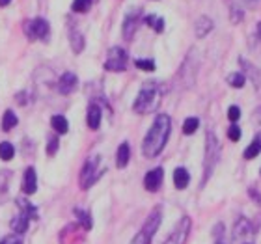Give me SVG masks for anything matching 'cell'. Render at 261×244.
Segmentation results:
<instances>
[{"instance_id":"6da1fadb","label":"cell","mask_w":261,"mask_h":244,"mask_svg":"<svg viewBox=\"0 0 261 244\" xmlns=\"http://www.w3.org/2000/svg\"><path fill=\"white\" fill-rule=\"evenodd\" d=\"M170 129H172V121L170 116L159 114L153 121L151 129L147 130L146 138L142 142V153L146 158H155L163 153L166 142H168Z\"/></svg>"},{"instance_id":"7a4b0ae2","label":"cell","mask_w":261,"mask_h":244,"mask_svg":"<svg viewBox=\"0 0 261 244\" xmlns=\"http://www.w3.org/2000/svg\"><path fill=\"white\" fill-rule=\"evenodd\" d=\"M164 95V88L159 84V82H146L142 90L138 92L135 99V104H133V110L136 114H149V112H155V110L161 106V101H163Z\"/></svg>"},{"instance_id":"3957f363","label":"cell","mask_w":261,"mask_h":244,"mask_svg":"<svg viewBox=\"0 0 261 244\" xmlns=\"http://www.w3.org/2000/svg\"><path fill=\"white\" fill-rule=\"evenodd\" d=\"M218 158H220V144L217 140V134L213 130H207L205 134V157H203V179H201V186H205V183L211 179L213 172L217 168Z\"/></svg>"},{"instance_id":"277c9868","label":"cell","mask_w":261,"mask_h":244,"mask_svg":"<svg viewBox=\"0 0 261 244\" xmlns=\"http://www.w3.org/2000/svg\"><path fill=\"white\" fill-rule=\"evenodd\" d=\"M161 220H163V209L155 207L149 212V216L146 218V222H144L142 229L138 231V235H135V239L130 240V244H151L157 229L161 228Z\"/></svg>"},{"instance_id":"5b68a950","label":"cell","mask_w":261,"mask_h":244,"mask_svg":"<svg viewBox=\"0 0 261 244\" xmlns=\"http://www.w3.org/2000/svg\"><path fill=\"white\" fill-rule=\"evenodd\" d=\"M105 172H107V166L101 164V157H99V155L90 157L86 162H84V168H82V172H81V188L88 190Z\"/></svg>"},{"instance_id":"8992f818","label":"cell","mask_w":261,"mask_h":244,"mask_svg":"<svg viewBox=\"0 0 261 244\" xmlns=\"http://www.w3.org/2000/svg\"><path fill=\"white\" fill-rule=\"evenodd\" d=\"M24 34H27V38L30 41H34V39H47L50 34L49 21H45L43 17H36V19H32V21H28L24 24Z\"/></svg>"},{"instance_id":"52a82bcc","label":"cell","mask_w":261,"mask_h":244,"mask_svg":"<svg viewBox=\"0 0 261 244\" xmlns=\"http://www.w3.org/2000/svg\"><path fill=\"white\" fill-rule=\"evenodd\" d=\"M127 52L121 47H112L109 50V56H107V62H105V71H112V73H121L125 71L127 67Z\"/></svg>"},{"instance_id":"ba28073f","label":"cell","mask_w":261,"mask_h":244,"mask_svg":"<svg viewBox=\"0 0 261 244\" xmlns=\"http://www.w3.org/2000/svg\"><path fill=\"white\" fill-rule=\"evenodd\" d=\"M192 228V220L189 216H183L177 222V226L174 228V231L168 235V239L164 240L163 244H185L189 240V235H191Z\"/></svg>"},{"instance_id":"9c48e42d","label":"cell","mask_w":261,"mask_h":244,"mask_svg":"<svg viewBox=\"0 0 261 244\" xmlns=\"http://www.w3.org/2000/svg\"><path fill=\"white\" fill-rule=\"evenodd\" d=\"M140 10H130L125 15V21H123V39L130 41L135 38L136 28H138V22H140Z\"/></svg>"},{"instance_id":"30bf717a","label":"cell","mask_w":261,"mask_h":244,"mask_svg":"<svg viewBox=\"0 0 261 244\" xmlns=\"http://www.w3.org/2000/svg\"><path fill=\"white\" fill-rule=\"evenodd\" d=\"M164 181V170L159 166V168H153L149 170L144 177V186H146L147 192H157L161 188V184Z\"/></svg>"},{"instance_id":"8fae6325","label":"cell","mask_w":261,"mask_h":244,"mask_svg":"<svg viewBox=\"0 0 261 244\" xmlns=\"http://www.w3.org/2000/svg\"><path fill=\"white\" fill-rule=\"evenodd\" d=\"M79 86V78H76L75 73H71V71H65L64 75L58 78V84H56V90L62 93V95H69L73 93Z\"/></svg>"},{"instance_id":"7c38bea8","label":"cell","mask_w":261,"mask_h":244,"mask_svg":"<svg viewBox=\"0 0 261 244\" xmlns=\"http://www.w3.org/2000/svg\"><path fill=\"white\" fill-rule=\"evenodd\" d=\"M38 190V177H36V170L30 166V168L24 170V177H22V192L28 196L36 194Z\"/></svg>"},{"instance_id":"4fadbf2b","label":"cell","mask_w":261,"mask_h":244,"mask_svg":"<svg viewBox=\"0 0 261 244\" xmlns=\"http://www.w3.org/2000/svg\"><path fill=\"white\" fill-rule=\"evenodd\" d=\"M252 222L248 220V218L241 216L237 218V222H235L233 226V239L239 240V239H245V237H248V235L252 233Z\"/></svg>"},{"instance_id":"5bb4252c","label":"cell","mask_w":261,"mask_h":244,"mask_svg":"<svg viewBox=\"0 0 261 244\" xmlns=\"http://www.w3.org/2000/svg\"><path fill=\"white\" fill-rule=\"evenodd\" d=\"M101 118H103V112L99 109V104L92 103L88 106V116H86V123L92 130H97L101 127Z\"/></svg>"},{"instance_id":"9a60e30c","label":"cell","mask_w":261,"mask_h":244,"mask_svg":"<svg viewBox=\"0 0 261 244\" xmlns=\"http://www.w3.org/2000/svg\"><path fill=\"white\" fill-rule=\"evenodd\" d=\"M10 183H11V172L10 170H2L0 172V205L10 196Z\"/></svg>"},{"instance_id":"2e32d148","label":"cell","mask_w":261,"mask_h":244,"mask_svg":"<svg viewBox=\"0 0 261 244\" xmlns=\"http://www.w3.org/2000/svg\"><path fill=\"white\" fill-rule=\"evenodd\" d=\"M213 30V21L209 19L207 15H201L194 24V32H196V38H205L207 34Z\"/></svg>"},{"instance_id":"e0dca14e","label":"cell","mask_w":261,"mask_h":244,"mask_svg":"<svg viewBox=\"0 0 261 244\" xmlns=\"http://www.w3.org/2000/svg\"><path fill=\"white\" fill-rule=\"evenodd\" d=\"M28 224H30V216H28V214H24V212H21V214L13 216V220H11L10 226L17 235H22V233H27Z\"/></svg>"},{"instance_id":"ac0fdd59","label":"cell","mask_w":261,"mask_h":244,"mask_svg":"<svg viewBox=\"0 0 261 244\" xmlns=\"http://www.w3.org/2000/svg\"><path fill=\"white\" fill-rule=\"evenodd\" d=\"M130 160V147L127 142H123L120 147H118V151H116V166L118 168H125L127 164Z\"/></svg>"},{"instance_id":"d6986e66","label":"cell","mask_w":261,"mask_h":244,"mask_svg":"<svg viewBox=\"0 0 261 244\" xmlns=\"http://www.w3.org/2000/svg\"><path fill=\"white\" fill-rule=\"evenodd\" d=\"M189 183H191V175H189V172H187V168H175L174 172V184L175 188L179 190H185L187 186H189Z\"/></svg>"},{"instance_id":"ffe728a7","label":"cell","mask_w":261,"mask_h":244,"mask_svg":"<svg viewBox=\"0 0 261 244\" xmlns=\"http://www.w3.org/2000/svg\"><path fill=\"white\" fill-rule=\"evenodd\" d=\"M259 153H261V132L248 144V147H246L245 153H243V157H245L246 160H252V158H256Z\"/></svg>"},{"instance_id":"44dd1931","label":"cell","mask_w":261,"mask_h":244,"mask_svg":"<svg viewBox=\"0 0 261 244\" xmlns=\"http://www.w3.org/2000/svg\"><path fill=\"white\" fill-rule=\"evenodd\" d=\"M69 41H71V49H73V52L81 55L82 50H84V36H82L79 30H71Z\"/></svg>"},{"instance_id":"7402d4cb","label":"cell","mask_w":261,"mask_h":244,"mask_svg":"<svg viewBox=\"0 0 261 244\" xmlns=\"http://www.w3.org/2000/svg\"><path fill=\"white\" fill-rule=\"evenodd\" d=\"M73 212H75L76 218L81 220L82 228L86 229V231H90V229L93 228V220H92V214H90V211H84V209H79V207H75V209H73Z\"/></svg>"},{"instance_id":"603a6c76","label":"cell","mask_w":261,"mask_h":244,"mask_svg":"<svg viewBox=\"0 0 261 244\" xmlns=\"http://www.w3.org/2000/svg\"><path fill=\"white\" fill-rule=\"evenodd\" d=\"M50 127H53L58 134H65V132L69 130V123H67V120L60 114L53 116V120H50Z\"/></svg>"},{"instance_id":"cb8c5ba5","label":"cell","mask_w":261,"mask_h":244,"mask_svg":"<svg viewBox=\"0 0 261 244\" xmlns=\"http://www.w3.org/2000/svg\"><path fill=\"white\" fill-rule=\"evenodd\" d=\"M19 123V120H17V116L13 110H6L4 112V118H2V129L8 132V130H11L15 125Z\"/></svg>"},{"instance_id":"d4e9b609","label":"cell","mask_w":261,"mask_h":244,"mask_svg":"<svg viewBox=\"0 0 261 244\" xmlns=\"http://www.w3.org/2000/svg\"><path fill=\"white\" fill-rule=\"evenodd\" d=\"M17 203H19V209H21V212L28 214V216H30V220L38 218V211H36V207H34L30 201H27L24 198H19V200H17Z\"/></svg>"},{"instance_id":"484cf974","label":"cell","mask_w":261,"mask_h":244,"mask_svg":"<svg viewBox=\"0 0 261 244\" xmlns=\"http://www.w3.org/2000/svg\"><path fill=\"white\" fill-rule=\"evenodd\" d=\"M228 82L231 88H237V90H241V88L245 86L246 82V75L245 73H241V71H237V73H231V75L228 76Z\"/></svg>"},{"instance_id":"4316f807","label":"cell","mask_w":261,"mask_h":244,"mask_svg":"<svg viewBox=\"0 0 261 244\" xmlns=\"http://www.w3.org/2000/svg\"><path fill=\"white\" fill-rule=\"evenodd\" d=\"M13 155H15V147L11 146L10 142H2L0 144V158L2 160H11Z\"/></svg>"},{"instance_id":"83f0119b","label":"cell","mask_w":261,"mask_h":244,"mask_svg":"<svg viewBox=\"0 0 261 244\" xmlns=\"http://www.w3.org/2000/svg\"><path fill=\"white\" fill-rule=\"evenodd\" d=\"M198 127H200V120L198 118H187L185 123H183V132L187 136H191L198 130Z\"/></svg>"},{"instance_id":"f1b7e54d","label":"cell","mask_w":261,"mask_h":244,"mask_svg":"<svg viewBox=\"0 0 261 244\" xmlns=\"http://www.w3.org/2000/svg\"><path fill=\"white\" fill-rule=\"evenodd\" d=\"M229 10H231L229 11V13H231V22H241L245 19V13H243V10L237 6L235 0H229Z\"/></svg>"},{"instance_id":"f546056e","label":"cell","mask_w":261,"mask_h":244,"mask_svg":"<svg viewBox=\"0 0 261 244\" xmlns=\"http://www.w3.org/2000/svg\"><path fill=\"white\" fill-rule=\"evenodd\" d=\"M146 22L149 24V26H153V30H155L157 34L164 32V19H161V17L147 15V17H146Z\"/></svg>"},{"instance_id":"4dcf8cb0","label":"cell","mask_w":261,"mask_h":244,"mask_svg":"<svg viewBox=\"0 0 261 244\" xmlns=\"http://www.w3.org/2000/svg\"><path fill=\"white\" fill-rule=\"evenodd\" d=\"M90 6H92V0H73L71 10L75 11V13H86L90 10Z\"/></svg>"},{"instance_id":"1f68e13d","label":"cell","mask_w":261,"mask_h":244,"mask_svg":"<svg viewBox=\"0 0 261 244\" xmlns=\"http://www.w3.org/2000/svg\"><path fill=\"white\" fill-rule=\"evenodd\" d=\"M135 65L138 67V69L147 71V73L155 71V62H153V60H135Z\"/></svg>"},{"instance_id":"d6a6232c","label":"cell","mask_w":261,"mask_h":244,"mask_svg":"<svg viewBox=\"0 0 261 244\" xmlns=\"http://www.w3.org/2000/svg\"><path fill=\"white\" fill-rule=\"evenodd\" d=\"M58 147H60V140H58L56 136H50L49 146H47V153H49V157H55L56 151H58Z\"/></svg>"},{"instance_id":"836d02e7","label":"cell","mask_w":261,"mask_h":244,"mask_svg":"<svg viewBox=\"0 0 261 244\" xmlns=\"http://www.w3.org/2000/svg\"><path fill=\"white\" fill-rule=\"evenodd\" d=\"M241 136H243V132H241L239 125H231V127L228 129V138L231 142H239Z\"/></svg>"},{"instance_id":"e575fe53","label":"cell","mask_w":261,"mask_h":244,"mask_svg":"<svg viewBox=\"0 0 261 244\" xmlns=\"http://www.w3.org/2000/svg\"><path fill=\"white\" fill-rule=\"evenodd\" d=\"M228 118H229V121H239L241 120V109L237 106V104H233V106H229L228 109Z\"/></svg>"},{"instance_id":"d590c367","label":"cell","mask_w":261,"mask_h":244,"mask_svg":"<svg viewBox=\"0 0 261 244\" xmlns=\"http://www.w3.org/2000/svg\"><path fill=\"white\" fill-rule=\"evenodd\" d=\"M0 244H22V240L17 233L15 235H6L4 239L0 240Z\"/></svg>"},{"instance_id":"8d00e7d4","label":"cell","mask_w":261,"mask_h":244,"mask_svg":"<svg viewBox=\"0 0 261 244\" xmlns=\"http://www.w3.org/2000/svg\"><path fill=\"white\" fill-rule=\"evenodd\" d=\"M248 194H250L252 200H256L257 205H261V194H259V190H257L256 186H250V188H248Z\"/></svg>"},{"instance_id":"74e56055","label":"cell","mask_w":261,"mask_h":244,"mask_svg":"<svg viewBox=\"0 0 261 244\" xmlns=\"http://www.w3.org/2000/svg\"><path fill=\"white\" fill-rule=\"evenodd\" d=\"M254 116H257V118H252V121H256V123H261V109H257L256 112H254Z\"/></svg>"},{"instance_id":"f35d334b","label":"cell","mask_w":261,"mask_h":244,"mask_svg":"<svg viewBox=\"0 0 261 244\" xmlns=\"http://www.w3.org/2000/svg\"><path fill=\"white\" fill-rule=\"evenodd\" d=\"M245 2H246L248 6H256L257 2H259V0H245Z\"/></svg>"},{"instance_id":"ab89813d","label":"cell","mask_w":261,"mask_h":244,"mask_svg":"<svg viewBox=\"0 0 261 244\" xmlns=\"http://www.w3.org/2000/svg\"><path fill=\"white\" fill-rule=\"evenodd\" d=\"M10 2H11V0H0V6H8Z\"/></svg>"},{"instance_id":"60d3db41","label":"cell","mask_w":261,"mask_h":244,"mask_svg":"<svg viewBox=\"0 0 261 244\" xmlns=\"http://www.w3.org/2000/svg\"><path fill=\"white\" fill-rule=\"evenodd\" d=\"M257 38L261 39V22H259V24H257Z\"/></svg>"},{"instance_id":"b9f144b4","label":"cell","mask_w":261,"mask_h":244,"mask_svg":"<svg viewBox=\"0 0 261 244\" xmlns=\"http://www.w3.org/2000/svg\"><path fill=\"white\" fill-rule=\"evenodd\" d=\"M259 175H261V168H259Z\"/></svg>"},{"instance_id":"7bdbcfd3","label":"cell","mask_w":261,"mask_h":244,"mask_svg":"<svg viewBox=\"0 0 261 244\" xmlns=\"http://www.w3.org/2000/svg\"><path fill=\"white\" fill-rule=\"evenodd\" d=\"M217 244H224V242H217Z\"/></svg>"}]
</instances>
